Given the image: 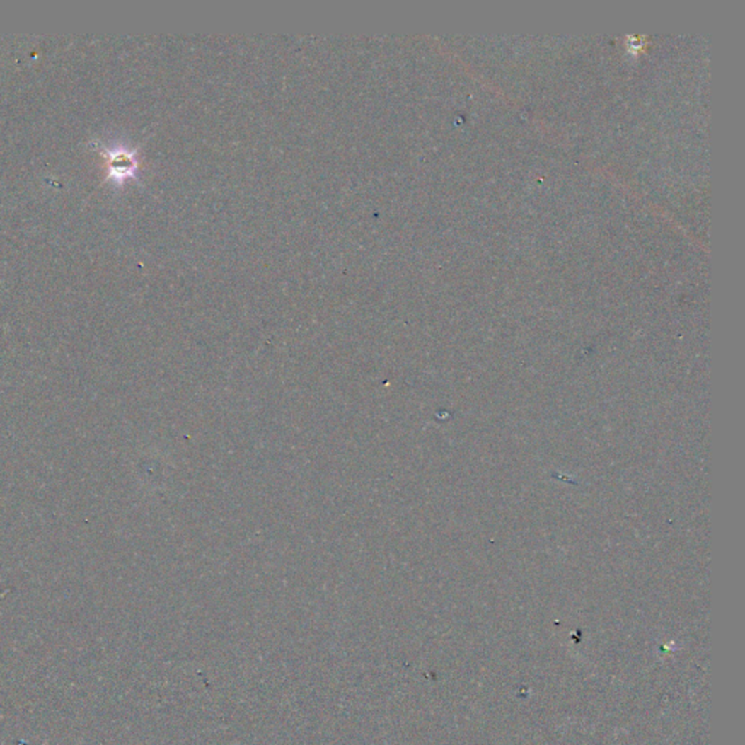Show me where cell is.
<instances>
[{
  "instance_id": "obj_1",
  "label": "cell",
  "mask_w": 745,
  "mask_h": 745,
  "mask_svg": "<svg viewBox=\"0 0 745 745\" xmlns=\"http://www.w3.org/2000/svg\"><path fill=\"white\" fill-rule=\"evenodd\" d=\"M102 155L108 162V178L114 179L117 184H122L128 178H136L139 171L137 149L114 147L102 149Z\"/></svg>"
}]
</instances>
